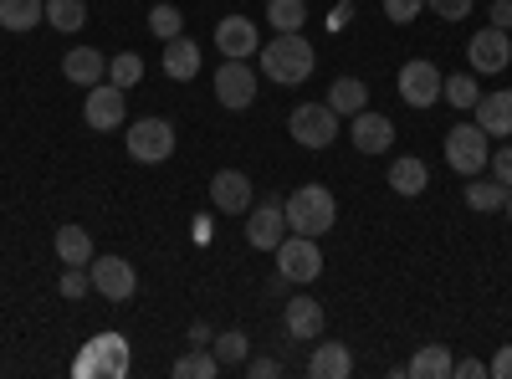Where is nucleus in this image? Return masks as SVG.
<instances>
[{
  "label": "nucleus",
  "mask_w": 512,
  "mask_h": 379,
  "mask_svg": "<svg viewBox=\"0 0 512 379\" xmlns=\"http://www.w3.org/2000/svg\"><path fill=\"white\" fill-rule=\"evenodd\" d=\"M256 62H262V77L277 82V88H297V82H308L313 67H318V52L313 41L303 31H277L262 52H256Z\"/></svg>",
  "instance_id": "nucleus-1"
},
{
  "label": "nucleus",
  "mask_w": 512,
  "mask_h": 379,
  "mask_svg": "<svg viewBox=\"0 0 512 379\" xmlns=\"http://www.w3.org/2000/svg\"><path fill=\"white\" fill-rule=\"evenodd\" d=\"M282 216H287V231L318 241V236H328L338 226V200H333L328 185H303V190H292L282 200Z\"/></svg>",
  "instance_id": "nucleus-2"
},
{
  "label": "nucleus",
  "mask_w": 512,
  "mask_h": 379,
  "mask_svg": "<svg viewBox=\"0 0 512 379\" xmlns=\"http://www.w3.org/2000/svg\"><path fill=\"white\" fill-rule=\"evenodd\" d=\"M272 257H277V272H282L292 287H308V282H318V277H323V251H318V241H313V236L287 231V236H282V246L272 251Z\"/></svg>",
  "instance_id": "nucleus-3"
},
{
  "label": "nucleus",
  "mask_w": 512,
  "mask_h": 379,
  "mask_svg": "<svg viewBox=\"0 0 512 379\" xmlns=\"http://www.w3.org/2000/svg\"><path fill=\"white\" fill-rule=\"evenodd\" d=\"M487 159H492V149H487V134L477 129V118H472V123H456V129H446V164H451L461 180L482 175V170H487Z\"/></svg>",
  "instance_id": "nucleus-4"
},
{
  "label": "nucleus",
  "mask_w": 512,
  "mask_h": 379,
  "mask_svg": "<svg viewBox=\"0 0 512 379\" xmlns=\"http://www.w3.org/2000/svg\"><path fill=\"white\" fill-rule=\"evenodd\" d=\"M128 159L134 164H164L169 154H175V123L169 118H134V129H128Z\"/></svg>",
  "instance_id": "nucleus-5"
},
{
  "label": "nucleus",
  "mask_w": 512,
  "mask_h": 379,
  "mask_svg": "<svg viewBox=\"0 0 512 379\" xmlns=\"http://www.w3.org/2000/svg\"><path fill=\"white\" fill-rule=\"evenodd\" d=\"M287 134L303 149H328L338 139V113L328 103H297L292 118H287Z\"/></svg>",
  "instance_id": "nucleus-6"
},
{
  "label": "nucleus",
  "mask_w": 512,
  "mask_h": 379,
  "mask_svg": "<svg viewBox=\"0 0 512 379\" xmlns=\"http://www.w3.org/2000/svg\"><path fill=\"white\" fill-rule=\"evenodd\" d=\"M441 67L436 62H425V57H410L405 67H400V98L410 103V108H436L441 103Z\"/></svg>",
  "instance_id": "nucleus-7"
},
{
  "label": "nucleus",
  "mask_w": 512,
  "mask_h": 379,
  "mask_svg": "<svg viewBox=\"0 0 512 379\" xmlns=\"http://www.w3.org/2000/svg\"><path fill=\"white\" fill-rule=\"evenodd\" d=\"M216 103L231 108V113H241V108L256 103V72H251V62L226 57V62L216 67Z\"/></svg>",
  "instance_id": "nucleus-8"
},
{
  "label": "nucleus",
  "mask_w": 512,
  "mask_h": 379,
  "mask_svg": "<svg viewBox=\"0 0 512 379\" xmlns=\"http://www.w3.org/2000/svg\"><path fill=\"white\" fill-rule=\"evenodd\" d=\"M77 374H103V379H123L128 374V344L123 333H98V339L82 349Z\"/></svg>",
  "instance_id": "nucleus-9"
},
{
  "label": "nucleus",
  "mask_w": 512,
  "mask_h": 379,
  "mask_svg": "<svg viewBox=\"0 0 512 379\" xmlns=\"http://www.w3.org/2000/svg\"><path fill=\"white\" fill-rule=\"evenodd\" d=\"M93 292L98 298H108V303H128L139 292V272H134V262H123V257H93Z\"/></svg>",
  "instance_id": "nucleus-10"
},
{
  "label": "nucleus",
  "mask_w": 512,
  "mask_h": 379,
  "mask_svg": "<svg viewBox=\"0 0 512 379\" xmlns=\"http://www.w3.org/2000/svg\"><path fill=\"white\" fill-rule=\"evenodd\" d=\"M82 118H88V129H98V134L123 129V118H128V93H123V88H113V82H98V88H88Z\"/></svg>",
  "instance_id": "nucleus-11"
},
{
  "label": "nucleus",
  "mask_w": 512,
  "mask_h": 379,
  "mask_svg": "<svg viewBox=\"0 0 512 379\" xmlns=\"http://www.w3.org/2000/svg\"><path fill=\"white\" fill-rule=\"evenodd\" d=\"M282 328H287V339L313 344V339H323L328 313H323V303H318V298H303V292H292L287 308H282Z\"/></svg>",
  "instance_id": "nucleus-12"
},
{
  "label": "nucleus",
  "mask_w": 512,
  "mask_h": 379,
  "mask_svg": "<svg viewBox=\"0 0 512 379\" xmlns=\"http://www.w3.org/2000/svg\"><path fill=\"white\" fill-rule=\"evenodd\" d=\"M287 236V216H282V200H262L256 210H246V241L256 251H277Z\"/></svg>",
  "instance_id": "nucleus-13"
},
{
  "label": "nucleus",
  "mask_w": 512,
  "mask_h": 379,
  "mask_svg": "<svg viewBox=\"0 0 512 379\" xmlns=\"http://www.w3.org/2000/svg\"><path fill=\"white\" fill-rule=\"evenodd\" d=\"M216 52L221 57H256L262 52V36H256V21L251 16H221L216 21Z\"/></svg>",
  "instance_id": "nucleus-14"
},
{
  "label": "nucleus",
  "mask_w": 512,
  "mask_h": 379,
  "mask_svg": "<svg viewBox=\"0 0 512 379\" xmlns=\"http://www.w3.org/2000/svg\"><path fill=\"white\" fill-rule=\"evenodd\" d=\"M466 57H472V72H502L512 62V36L487 26V31H477L472 41H466Z\"/></svg>",
  "instance_id": "nucleus-15"
},
{
  "label": "nucleus",
  "mask_w": 512,
  "mask_h": 379,
  "mask_svg": "<svg viewBox=\"0 0 512 379\" xmlns=\"http://www.w3.org/2000/svg\"><path fill=\"white\" fill-rule=\"evenodd\" d=\"M349 139H354V149H359V154H384V149L395 144V123L384 118V113H374V108H364V113H354Z\"/></svg>",
  "instance_id": "nucleus-16"
},
{
  "label": "nucleus",
  "mask_w": 512,
  "mask_h": 379,
  "mask_svg": "<svg viewBox=\"0 0 512 379\" xmlns=\"http://www.w3.org/2000/svg\"><path fill=\"white\" fill-rule=\"evenodd\" d=\"M472 113H477V129H482L487 139H512V88L482 93Z\"/></svg>",
  "instance_id": "nucleus-17"
},
{
  "label": "nucleus",
  "mask_w": 512,
  "mask_h": 379,
  "mask_svg": "<svg viewBox=\"0 0 512 379\" xmlns=\"http://www.w3.org/2000/svg\"><path fill=\"white\" fill-rule=\"evenodd\" d=\"M210 200H216V210H226V216H246L251 210V180L241 170H216V180H210Z\"/></svg>",
  "instance_id": "nucleus-18"
},
{
  "label": "nucleus",
  "mask_w": 512,
  "mask_h": 379,
  "mask_svg": "<svg viewBox=\"0 0 512 379\" xmlns=\"http://www.w3.org/2000/svg\"><path fill=\"white\" fill-rule=\"evenodd\" d=\"M62 77L77 82V88H98V82H108V57L98 47H72L62 57Z\"/></svg>",
  "instance_id": "nucleus-19"
},
{
  "label": "nucleus",
  "mask_w": 512,
  "mask_h": 379,
  "mask_svg": "<svg viewBox=\"0 0 512 379\" xmlns=\"http://www.w3.org/2000/svg\"><path fill=\"white\" fill-rule=\"evenodd\" d=\"M164 77L169 82H195L200 77V41H190V36L164 41Z\"/></svg>",
  "instance_id": "nucleus-20"
},
{
  "label": "nucleus",
  "mask_w": 512,
  "mask_h": 379,
  "mask_svg": "<svg viewBox=\"0 0 512 379\" xmlns=\"http://www.w3.org/2000/svg\"><path fill=\"white\" fill-rule=\"evenodd\" d=\"M52 246H57V262H62V267H93V236L82 231L77 221L57 226Z\"/></svg>",
  "instance_id": "nucleus-21"
},
{
  "label": "nucleus",
  "mask_w": 512,
  "mask_h": 379,
  "mask_svg": "<svg viewBox=\"0 0 512 379\" xmlns=\"http://www.w3.org/2000/svg\"><path fill=\"white\" fill-rule=\"evenodd\" d=\"M425 185H431V170H425V159L400 154V159L390 164V190H395V195L415 200V195H425Z\"/></svg>",
  "instance_id": "nucleus-22"
},
{
  "label": "nucleus",
  "mask_w": 512,
  "mask_h": 379,
  "mask_svg": "<svg viewBox=\"0 0 512 379\" xmlns=\"http://www.w3.org/2000/svg\"><path fill=\"white\" fill-rule=\"evenodd\" d=\"M338 118H354V113H364L369 108V88H364V77H333V88H328V98H323Z\"/></svg>",
  "instance_id": "nucleus-23"
},
{
  "label": "nucleus",
  "mask_w": 512,
  "mask_h": 379,
  "mask_svg": "<svg viewBox=\"0 0 512 379\" xmlns=\"http://www.w3.org/2000/svg\"><path fill=\"white\" fill-rule=\"evenodd\" d=\"M308 374H313V379H349V374H354L349 344H318L313 359H308Z\"/></svg>",
  "instance_id": "nucleus-24"
},
{
  "label": "nucleus",
  "mask_w": 512,
  "mask_h": 379,
  "mask_svg": "<svg viewBox=\"0 0 512 379\" xmlns=\"http://www.w3.org/2000/svg\"><path fill=\"white\" fill-rule=\"evenodd\" d=\"M47 21V0H0V26L6 31H36Z\"/></svg>",
  "instance_id": "nucleus-25"
},
{
  "label": "nucleus",
  "mask_w": 512,
  "mask_h": 379,
  "mask_svg": "<svg viewBox=\"0 0 512 379\" xmlns=\"http://www.w3.org/2000/svg\"><path fill=\"white\" fill-rule=\"evenodd\" d=\"M451 369H456V359H451L446 344H425V349L405 364V374H415V379H451Z\"/></svg>",
  "instance_id": "nucleus-26"
},
{
  "label": "nucleus",
  "mask_w": 512,
  "mask_h": 379,
  "mask_svg": "<svg viewBox=\"0 0 512 379\" xmlns=\"http://www.w3.org/2000/svg\"><path fill=\"white\" fill-rule=\"evenodd\" d=\"M210 349H216L221 369H241V364L251 359V339H246L241 328H226V333H216V339H210Z\"/></svg>",
  "instance_id": "nucleus-27"
},
{
  "label": "nucleus",
  "mask_w": 512,
  "mask_h": 379,
  "mask_svg": "<svg viewBox=\"0 0 512 379\" xmlns=\"http://www.w3.org/2000/svg\"><path fill=\"white\" fill-rule=\"evenodd\" d=\"M216 374H221V359L205 344H195L185 359H175V379H216Z\"/></svg>",
  "instance_id": "nucleus-28"
},
{
  "label": "nucleus",
  "mask_w": 512,
  "mask_h": 379,
  "mask_svg": "<svg viewBox=\"0 0 512 379\" xmlns=\"http://www.w3.org/2000/svg\"><path fill=\"white\" fill-rule=\"evenodd\" d=\"M108 82H113V88H139V82H144V57L139 52H113L108 57Z\"/></svg>",
  "instance_id": "nucleus-29"
},
{
  "label": "nucleus",
  "mask_w": 512,
  "mask_h": 379,
  "mask_svg": "<svg viewBox=\"0 0 512 379\" xmlns=\"http://www.w3.org/2000/svg\"><path fill=\"white\" fill-rule=\"evenodd\" d=\"M477 98H482V93H477V77H472V72H456V77L441 82V103H451L456 113L477 108Z\"/></svg>",
  "instance_id": "nucleus-30"
},
{
  "label": "nucleus",
  "mask_w": 512,
  "mask_h": 379,
  "mask_svg": "<svg viewBox=\"0 0 512 379\" xmlns=\"http://www.w3.org/2000/svg\"><path fill=\"white\" fill-rule=\"evenodd\" d=\"M267 21H272V31H303L308 0H267Z\"/></svg>",
  "instance_id": "nucleus-31"
},
{
  "label": "nucleus",
  "mask_w": 512,
  "mask_h": 379,
  "mask_svg": "<svg viewBox=\"0 0 512 379\" xmlns=\"http://www.w3.org/2000/svg\"><path fill=\"white\" fill-rule=\"evenodd\" d=\"M47 21H52V31H82L88 6L82 0H47Z\"/></svg>",
  "instance_id": "nucleus-32"
},
{
  "label": "nucleus",
  "mask_w": 512,
  "mask_h": 379,
  "mask_svg": "<svg viewBox=\"0 0 512 379\" xmlns=\"http://www.w3.org/2000/svg\"><path fill=\"white\" fill-rule=\"evenodd\" d=\"M502 200H507L502 180H477L472 175V185H466V205H472V210H502Z\"/></svg>",
  "instance_id": "nucleus-33"
},
{
  "label": "nucleus",
  "mask_w": 512,
  "mask_h": 379,
  "mask_svg": "<svg viewBox=\"0 0 512 379\" xmlns=\"http://www.w3.org/2000/svg\"><path fill=\"white\" fill-rule=\"evenodd\" d=\"M149 31H154L159 41L185 36V16H180V6H154V11H149Z\"/></svg>",
  "instance_id": "nucleus-34"
},
{
  "label": "nucleus",
  "mask_w": 512,
  "mask_h": 379,
  "mask_svg": "<svg viewBox=\"0 0 512 379\" xmlns=\"http://www.w3.org/2000/svg\"><path fill=\"white\" fill-rule=\"evenodd\" d=\"M57 292H62V298H72V303L88 298V292H93V272H88V267H67L62 282H57Z\"/></svg>",
  "instance_id": "nucleus-35"
},
{
  "label": "nucleus",
  "mask_w": 512,
  "mask_h": 379,
  "mask_svg": "<svg viewBox=\"0 0 512 379\" xmlns=\"http://www.w3.org/2000/svg\"><path fill=\"white\" fill-rule=\"evenodd\" d=\"M420 6H425V0H384V16H390L395 26H410L420 16Z\"/></svg>",
  "instance_id": "nucleus-36"
},
{
  "label": "nucleus",
  "mask_w": 512,
  "mask_h": 379,
  "mask_svg": "<svg viewBox=\"0 0 512 379\" xmlns=\"http://www.w3.org/2000/svg\"><path fill=\"white\" fill-rule=\"evenodd\" d=\"M425 6H431L441 21H466L472 16V0H425Z\"/></svg>",
  "instance_id": "nucleus-37"
},
{
  "label": "nucleus",
  "mask_w": 512,
  "mask_h": 379,
  "mask_svg": "<svg viewBox=\"0 0 512 379\" xmlns=\"http://www.w3.org/2000/svg\"><path fill=\"white\" fill-rule=\"evenodd\" d=\"M241 369H246L251 379H277V374H282V364H277L272 354H256V359H246Z\"/></svg>",
  "instance_id": "nucleus-38"
},
{
  "label": "nucleus",
  "mask_w": 512,
  "mask_h": 379,
  "mask_svg": "<svg viewBox=\"0 0 512 379\" xmlns=\"http://www.w3.org/2000/svg\"><path fill=\"white\" fill-rule=\"evenodd\" d=\"M487 170H492V180H502V185H512V144H502L492 159H487Z\"/></svg>",
  "instance_id": "nucleus-39"
},
{
  "label": "nucleus",
  "mask_w": 512,
  "mask_h": 379,
  "mask_svg": "<svg viewBox=\"0 0 512 379\" xmlns=\"http://www.w3.org/2000/svg\"><path fill=\"white\" fill-rule=\"evenodd\" d=\"M487 374H497V379H512V344H502V349H497V359L487 364Z\"/></svg>",
  "instance_id": "nucleus-40"
},
{
  "label": "nucleus",
  "mask_w": 512,
  "mask_h": 379,
  "mask_svg": "<svg viewBox=\"0 0 512 379\" xmlns=\"http://www.w3.org/2000/svg\"><path fill=\"white\" fill-rule=\"evenodd\" d=\"M487 16H492L497 31H512V0H492V11H487Z\"/></svg>",
  "instance_id": "nucleus-41"
},
{
  "label": "nucleus",
  "mask_w": 512,
  "mask_h": 379,
  "mask_svg": "<svg viewBox=\"0 0 512 379\" xmlns=\"http://www.w3.org/2000/svg\"><path fill=\"white\" fill-rule=\"evenodd\" d=\"M451 374H461V379H487V364H482V359H456Z\"/></svg>",
  "instance_id": "nucleus-42"
},
{
  "label": "nucleus",
  "mask_w": 512,
  "mask_h": 379,
  "mask_svg": "<svg viewBox=\"0 0 512 379\" xmlns=\"http://www.w3.org/2000/svg\"><path fill=\"white\" fill-rule=\"evenodd\" d=\"M349 16H354V6H349V0H338V6L328 11V31H344V26H349Z\"/></svg>",
  "instance_id": "nucleus-43"
},
{
  "label": "nucleus",
  "mask_w": 512,
  "mask_h": 379,
  "mask_svg": "<svg viewBox=\"0 0 512 379\" xmlns=\"http://www.w3.org/2000/svg\"><path fill=\"white\" fill-rule=\"evenodd\" d=\"M190 344H210V328L205 323H190Z\"/></svg>",
  "instance_id": "nucleus-44"
},
{
  "label": "nucleus",
  "mask_w": 512,
  "mask_h": 379,
  "mask_svg": "<svg viewBox=\"0 0 512 379\" xmlns=\"http://www.w3.org/2000/svg\"><path fill=\"white\" fill-rule=\"evenodd\" d=\"M502 210H507V221H512V185H507V200H502Z\"/></svg>",
  "instance_id": "nucleus-45"
}]
</instances>
